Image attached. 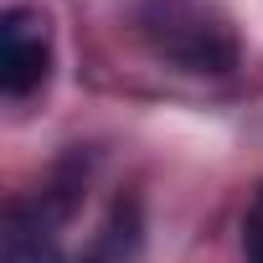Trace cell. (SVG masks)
<instances>
[{"label":"cell","mask_w":263,"mask_h":263,"mask_svg":"<svg viewBox=\"0 0 263 263\" xmlns=\"http://www.w3.org/2000/svg\"><path fill=\"white\" fill-rule=\"evenodd\" d=\"M129 26L150 47V57L171 62L176 72L227 78L242 62V36L212 0H135Z\"/></svg>","instance_id":"1"},{"label":"cell","mask_w":263,"mask_h":263,"mask_svg":"<svg viewBox=\"0 0 263 263\" xmlns=\"http://www.w3.org/2000/svg\"><path fill=\"white\" fill-rule=\"evenodd\" d=\"M52 78V21L42 6L0 11V93L31 98Z\"/></svg>","instance_id":"2"},{"label":"cell","mask_w":263,"mask_h":263,"mask_svg":"<svg viewBox=\"0 0 263 263\" xmlns=\"http://www.w3.org/2000/svg\"><path fill=\"white\" fill-rule=\"evenodd\" d=\"M67 217H57L42 196H21L6 206V232H0V263H67L62 253V227Z\"/></svg>","instance_id":"3"},{"label":"cell","mask_w":263,"mask_h":263,"mask_svg":"<svg viewBox=\"0 0 263 263\" xmlns=\"http://www.w3.org/2000/svg\"><path fill=\"white\" fill-rule=\"evenodd\" d=\"M140 248H145V206L129 191V196H114L108 217L98 222V232L83 242V253L72 263H135Z\"/></svg>","instance_id":"4"},{"label":"cell","mask_w":263,"mask_h":263,"mask_svg":"<svg viewBox=\"0 0 263 263\" xmlns=\"http://www.w3.org/2000/svg\"><path fill=\"white\" fill-rule=\"evenodd\" d=\"M242 263H263V186H258V196L248 201V217H242Z\"/></svg>","instance_id":"5"}]
</instances>
